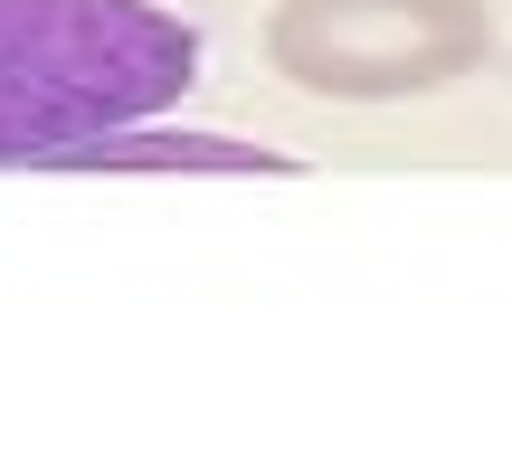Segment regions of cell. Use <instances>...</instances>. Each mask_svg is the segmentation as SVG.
Returning a JSON list of instances; mask_svg holds the SVG:
<instances>
[{"instance_id":"cell-1","label":"cell","mask_w":512,"mask_h":455,"mask_svg":"<svg viewBox=\"0 0 512 455\" xmlns=\"http://www.w3.org/2000/svg\"><path fill=\"white\" fill-rule=\"evenodd\" d=\"M209 38L162 0H0V162L38 171L133 114H171Z\"/></svg>"},{"instance_id":"cell-2","label":"cell","mask_w":512,"mask_h":455,"mask_svg":"<svg viewBox=\"0 0 512 455\" xmlns=\"http://www.w3.org/2000/svg\"><path fill=\"white\" fill-rule=\"evenodd\" d=\"M494 57L484 0H275L266 67L323 105H408Z\"/></svg>"},{"instance_id":"cell-3","label":"cell","mask_w":512,"mask_h":455,"mask_svg":"<svg viewBox=\"0 0 512 455\" xmlns=\"http://www.w3.org/2000/svg\"><path fill=\"white\" fill-rule=\"evenodd\" d=\"M38 171H228V181H294V152L247 143V133H200V124H162V114H133V124H105L86 143L48 152Z\"/></svg>"}]
</instances>
